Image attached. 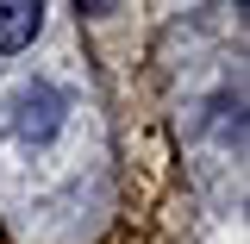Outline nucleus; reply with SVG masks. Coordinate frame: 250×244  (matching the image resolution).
<instances>
[{
  "instance_id": "1",
  "label": "nucleus",
  "mask_w": 250,
  "mask_h": 244,
  "mask_svg": "<svg viewBox=\"0 0 250 244\" xmlns=\"http://www.w3.org/2000/svg\"><path fill=\"white\" fill-rule=\"evenodd\" d=\"M38 38V6L31 0H0V50H25Z\"/></svg>"
},
{
  "instance_id": "2",
  "label": "nucleus",
  "mask_w": 250,
  "mask_h": 244,
  "mask_svg": "<svg viewBox=\"0 0 250 244\" xmlns=\"http://www.w3.org/2000/svg\"><path fill=\"white\" fill-rule=\"evenodd\" d=\"M57 113H62V100L50 88H31L25 94V113H19V138H50L57 132Z\"/></svg>"
}]
</instances>
